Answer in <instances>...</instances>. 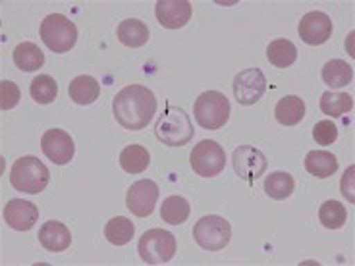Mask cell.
<instances>
[{
  "mask_svg": "<svg viewBox=\"0 0 355 266\" xmlns=\"http://www.w3.org/2000/svg\"><path fill=\"white\" fill-rule=\"evenodd\" d=\"M112 112L118 124L125 130H143L157 112V97L145 85H128L112 100Z\"/></svg>",
  "mask_w": 355,
  "mask_h": 266,
  "instance_id": "obj_1",
  "label": "cell"
},
{
  "mask_svg": "<svg viewBox=\"0 0 355 266\" xmlns=\"http://www.w3.org/2000/svg\"><path fill=\"white\" fill-rule=\"evenodd\" d=\"M155 135L160 143L168 147H184L193 139V124L186 110L166 105L155 124Z\"/></svg>",
  "mask_w": 355,
  "mask_h": 266,
  "instance_id": "obj_2",
  "label": "cell"
},
{
  "mask_svg": "<svg viewBox=\"0 0 355 266\" xmlns=\"http://www.w3.org/2000/svg\"><path fill=\"white\" fill-rule=\"evenodd\" d=\"M51 172L37 157H21L10 170V184L14 189L37 195L49 186Z\"/></svg>",
  "mask_w": 355,
  "mask_h": 266,
  "instance_id": "obj_3",
  "label": "cell"
},
{
  "mask_svg": "<svg viewBox=\"0 0 355 266\" xmlns=\"http://www.w3.org/2000/svg\"><path fill=\"white\" fill-rule=\"evenodd\" d=\"M41 41L53 53H68L78 43V27L64 14H51L41 21Z\"/></svg>",
  "mask_w": 355,
  "mask_h": 266,
  "instance_id": "obj_4",
  "label": "cell"
},
{
  "mask_svg": "<svg viewBox=\"0 0 355 266\" xmlns=\"http://www.w3.org/2000/svg\"><path fill=\"white\" fill-rule=\"evenodd\" d=\"M193 116L205 130H220L230 118V103L218 91H205L197 97Z\"/></svg>",
  "mask_w": 355,
  "mask_h": 266,
  "instance_id": "obj_5",
  "label": "cell"
},
{
  "mask_svg": "<svg viewBox=\"0 0 355 266\" xmlns=\"http://www.w3.org/2000/svg\"><path fill=\"white\" fill-rule=\"evenodd\" d=\"M176 238L166 230H149L141 236L137 243V253L147 265H164L176 255Z\"/></svg>",
  "mask_w": 355,
  "mask_h": 266,
  "instance_id": "obj_6",
  "label": "cell"
},
{
  "mask_svg": "<svg viewBox=\"0 0 355 266\" xmlns=\"http://www.w3.org/2000/svg\"><path fill=\"white\" fill-rule=\"evenodd\" d=\"M232 226L222 216H203L193 226V240L205 251H222L230 243Z\"/></svg>",
  "mask_w": 355,
  "mask_h": 266,
  "instance_id": "obj_7",
  "label": "cell"
},
{
  "mask_svg": "<svg viewBox=\"0 0 355 266\" xmlns=\"http://www.w3.org/2000/svg\"><path fill=\"white\" fill-rule=\"evenodd\" d=\"M189 164L197 176L216 177L226 166V152L216 141L205 139L193 147L189 154Z\"/></svg>",
  "mask_w": 355,
  "mask_h": 266,
  "instance_id": "obj_8",
  "label": "cell"
},
{
  "mask_svg": "<svg viewBox=\"0 0 355 266\" xmlns=\"http://www.w3.org/2000/svg\"><path fill=\"white\" fill-rule=\"evenodd\" d=\"M234 97L243 107L259 103L266 93V78L259 68H248L234 78Z\"/></svg>",
  "mask_w": 355,
  "mask_h": 266,
  "instance_id": "obj_9",
  "label": "cell"
},
{
  "mask_svg": "<svg viewBox=\"0 0 355 266\" xmlns=\"http://www.w3.org/2000/svg\"><path fill=\"white\" fill-rule=\"evenodd\" d=\"M159 201V186L153 179H139L128 189L125 204L135 216L147 218L155 211V204Z\"/></svg>",
  "mask_w": 355,
  "mask_h": 266,
  "instance_id": "obj_10",
  "label": "cell"
},
{
  "mask_svg": "<svg viewBox=\"0 0 355 266\" xmlns=\"http://www.w3.org/2000/svg\"><path fill=\"white\" fill-rule=\"evenodd\" d=\"M234 170L241 179H259L263 176L268 168V160H266L265 152L259 151L251 145H240L236 151H234Z\"/></svg>",
  "mask_w": 355,
  "mask_h": 266,
  "instance_id": "obj_11",
  "label": "cell"
},
{
  "mask_svg": "<svg viewBox=\"0 0 355 266\" xmlns=\"http://www.w3.org/2000/svg\"><path fill=\"white\" fill-rule=\"evenodd\" d=\"M41 149H43L44 157L58 166L70 164V160L76 154L73 139L70 137V133H66L64 130L44 132L43 139H41Z\"/></svg>",
  "mask_w": 355,
  "mask_h": 266,
  "instance_id": "obj_12",
  "label": "cell"
},
{
  "mask_svg": "<svg viewBox=\"0 0 355 266\" xmlns=\"http://www.w3.org/2000/svg\"><path fill=\"white\" fill-rule=\"evenodd\" d=\"M300 37L303 43L317 46L324 44L332 37V19L324 12H309L300 21Z\"/></svg>",
  "mask_w": 355,
  "mask_h": 266,
  "instance_id": "obj_13",
  "label": "cell"
},
{
  "mask_svg": "<svg viewBox=\"0 0 355 266\" xmlns=\"http://www.w3.org/2000/svg\"><path fill=\"white\" fill-rule=\"evenodd\" d=\"M155 14L162 27L180 29L191 19V4L187 0H159Z\"/></svg>",
  "mask_w": 355,
  "mask_h": 266,
  "instance_id": "obj_14",
  "label": "cell"
},
{
  "mask_svg": "<svg viewBox=\"0 0 355 266\" xmlns=\"http://www.w3.org/2000/svg\"><path fill=\"white\" fill-rule=\"evenodd\" d=\"M4 220L14 230H31L39 220V209L33 203L24 201V199H12L4 206Z\"/></svg>",
  "mask_w": 355,
  "mask_h": 266,
  "instance_id": "obj_15",
  "label": "cell"
},
{
  "mask_svg": "<svg viewBox=\"0 0 355 266\" xmlns=\"http://www.w3.org/2000/svg\"><path fill=\"white\" fill-rule=\"evenodd\" d=\"M39 241L46 251L60 253V251H66L70 247L71 233L68 226H64L62 222L49 220L39 228Z\"/></svg>",
  "mask_w": 355,
  "mask_h": 266,
  "instance_id": "obj_16",
  "label": "cell"
},
{
  "mask_svg": "<svg viewBox=\"0 0 355 266\" xmlns=\"http://www.w3.org/2000/svg\"><path fill=\"white\" fill-rule=\"evenodd\" d=\"M118 41L130 48H139L143 44H147L149 41V27L143 24L141 19L128 18L124 19L118 29H116Z\"/></svg>",
  "mask_w": 355,
  "mask_h": 266,
  "instance_id": "obj_17",
  "label": "cell"
},
{
  "mask_svg": "<svg viewBox=\"0 0 355 266\" xmlns=\"http://www.w3.org/2000/svg\"><path fill=\"white\" fill-rule=\"evenodd\" d=\"M68 95L76 105H81V107L93 105L101 95V85L91 76H78L76 80H71L70 87H68Z\"/></svg>",
  "mask_w": 355,
  "mask_h": 266,
  "instance_id": "obj_18",
  "label": "cell"
},
{
  "mask_svg": "<svg viewBox=\"0 0 355 266\" xmlns=\"http://www.w3.org/2000/svg\"><path fill=\"white\" fill-rule=\"evenodd\" d=\"M275 118L282 125H297L305 118V103L295 95H286L276 105Z\"/></svg>",
  "mask_w": 355,
  "mask_h": 266,
  "instance_id": "obj_19",
  "label": "cell"
},
{
  "mask_svg": "<svg viewBox=\"0 0 355 266\" xmlns=\"http://www.w3.org/2000/svg\"><path fill=\"white\" fill-rule=\"evenodd\" d=\"M14 64L16 68L21 71H37L43 68L44 54L41 53V48L33 43H19L14 48Z\"/></svg>",
  "mask_w": 355,
  "mask_h": 266,
  "instance_id": "obj_20",
  "label": "cell"
},
{
  "mask_svg": "<svg viewBox=\"0 0 355 266\" xmlns=\"http://www.w3.org/2000/svg\"><path fill=\"white\" fill-rule=\"evenodd\" d=\"M305 170L315 177H330L338 170V159L329 151H311L305 157Z\"/></svg>",
  "mask_w": 355,
  "mask_h": 266,
  "instance_id": "obj_21",
  "label": "cell"
},
{
  "mask_svg": "<svg viewBox=\"0 0 355 266\" xmlns=\"http://www.w3.org/2000/svg\"><path fill=\"white\" fill-rule=\"evenodd\" d=\"M149 164H151V154L141 145H128L120 154V166L128 174H141L149 168Z\"/></svg>",
  "mask_w": 355,
  "mask_h": 266,
  "instance_id": "obj_22",
  "label": "cell"
},
{
  "mask_svg": "<svg viewBox=\"0 0 355 266\" xmlns=\"http://www.w3.org/2000/svg\"><path fill=\"white\" fill-rule=\"evenodd\" d=\"M266 58L276 68H288L297 58V48L288 39H275L266 46Z\"/></svg>",
  "mask_w": 355,
  "mask_h": 266,
  "instance_id": "obj_23",
  "label": "cell"
},
{
  "mask_svg": "<svg viewBox=\"0 0 355 266\" xmlns=\"http://www.w3.org/2000/svg\"><path fill=\"white\" fill-rule=\"evenodd\" d=\"M354 80L352 66L344 60H329L322 66V81L329 87H346Z\"/></svg>",
  "mask_w": 355,
  "mask_h": 266,
  "instance_id": "obj_24",
  "label": "cell"
},
{
  "mask_svg": "<svg viewBox=\"0 0 355 266\" xmlns=\"http://www.w3.org/2000/svg\"><path fill=\"white\" fill-rule=\"evenodd\" d=\"M354 108V98L347 93H338V91H327L320 97V110L330 118H340L347 114Z\"/></svg>",
  "mask_w": 355,
  "mask_h": 266,
  "instance_id": "obj_25",
  "label": "cell"
},
{
  "mask_svg": "<svg viewBox=\"0 0 355 266\" xmlns=\"http://www.w3.org/2000/svg\"><path fill=\"white\" fill-rule=\"evenodd\" d=\"M189 203L184 197L170 195L168 199L162 201V209H160V218L170 224V226H178L184 224L189 218Z\"/></svg>",
  "mask_w": 355,
  "mask_h": 266,
  "instance_id": "obj_26",
  "label": "cell"
},
{
  "mask_svg": "<svg viewBox=\"0 0 355 266\" xmlns=\"http://www.w3.org/2000/svg\"><path fill=\"white\" fill-rule=\"evenodd\" d=\"M133 233H135L133 222L130 218H125V216L110 218L107 222V226H105V238L112 245H125V243H130Z\"/></svg>",
  "mask_w": 355,
  "mask_h": 266,
  "instance_id": "obj_27",
  "label": "cell"
},
{
  "mask_svg": "<svg viewBox=\"0 0 355 266\" xmlns=\"http://www.w3.org/2000/svg\"><path fill=\"white\" fill-rule=\"evenodd\" d=\"M293 189H295V181L288 172H272L265 179V193L276 201L288 199L293 193Z\"/></svg>",
  "mask_w": 355,
  "mask_h": 266,
  "instance_id": "obj_28",
  "label": "cell"
},
{
  "mask_svg": "<svg viewBox=\"0 0 355 266\" xmlns=\"http://www.w3.org/2000/svg\"><path fill=\"white\" fill-rule=\"evenodd\" d=\"M319 220L324 228L338 230L347 222V211L340 201H324L319 209Z\"/></svg>",
  "mask_w": 355,
  "mask_h": 266,
  "instance_id": "obj_29",
  "label": "cell"
},
{
  "mask_svg": "<svg viewBox=\"0 0 355 266\" xmlns=\"http://www.w3.org/2000/svg\"><path fill=\"white\" fill-rule=\"evenodd\" d=\"M29 93H31V98L39 105H51L58 95V85L51 76H37L35 80L31 81Z\"/></svg>",
  "mask_w": 355,
  "mask_h": 266,
  "instance_id": "obj_30",
  "label": "cell"
},
{
  "mask_svg": "<svg viewBox=\"0 0 355 266\" xmlns=\"http://www.w3.org/2000/svg\"><path fill=\"white\" fill-rule=\"evenodd\" d=\"M313 139L322 147H329L338 139V127L330 120H320L319 124L313 127Z\"/></svg>",
  "mask_w": 355,
  "mask_h": 266,
  "instance_id": "obj_31",
  "label": "cell"
},
{
  "mask_svg": "<svg viewBox=\"0 0 355 266\" xmlns=\"http://www.w3.org/2000/svg\"><path fill=\"white\" fill-rule=\"evenodd\" d=\"M19 103V87L14 81H0V108L12 110Z\"/></svg>",
  "mask_w": 355,
  "mask_h": 266,
  "instance_id": "obj_32",
  "label": "cell"
},
{
  "mask_svg": "<svg viewBox=\"0 0 355 266\" xmlns=\"http://www.w3.org/2000/svg\"><path fill=\"white\" fill-rule=\"evenodd\" d=\"M354 172H355V166H349L346 174H344V179H342V191H344V195L347 197V201H349V203H354V201H355L354 189H352V179H354Z\"/></svg>",
  "mask_w": 355,
  "mask_h": 266,
  "instance_id": "obj_33",
  "label": "cell"
}]
</instances>
